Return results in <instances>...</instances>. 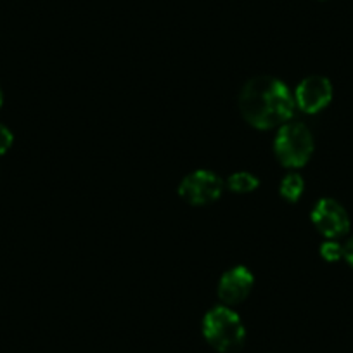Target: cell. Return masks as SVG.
I'll return each instance as SVG.
<instances>
[{
	"instance_id": "cell-1",
	"label": "cell",
	"mask_w": 353,
	"mask_h": 353,
	"mask_svg": "<svg viewBox=\"0 0 353 353\" xmlns=\"http://www.w3.org/2000/svg\"><path fill=\"white\" fill-rule=\"evenodd\" d=\"M239 110L251 127L272 130L291 121L296 104L290 87L279 78L256 77L241 88Z\"/></svg>"
},
{
	"instance_id": "cell-2",
	"label": "cell",
	"mask_w": 353,
	"mask_h": 353,
	"mask_svg": "<svg viewBox=\"0 0 353 353\" xmlns=\"http://www.w3.org/2000/svg\"><path fill=\"white\" fill-rule=\"evenodd\" d=\"M203 336L219 353H234L246 341V327L232 307L219 305L206 312L203 319Z\"/></svg>"
},
{
	"instance_id": "cell-3",
	"label": "cell",
	"mask_w": 353,
	"mask_h": 353,
	"mask_svg": "<svg viewBox=\"0 0 353 353\" xmlns=\"http://www.w3.org/2000/svg\"><path fill=\"white\" fill-rule=\"evenodd\" d=\"M314 137L307 125L298 121H288L279 127L274 141V152L279 163L286 168H301L310 161L314 154Z\"/></svg>"
},
{
	"instance_id": "cell-4",
	"label": "cell",
	"mask_w": 353,
	"mask_h": 353,
	"mask_svg": "<svg viewBox=\"0 0 353 353\" xmlns=\"http://www.w3.org/2000/svg\"><path fill=\"white\" fill-rule=\"evenodd\" d=\"M223 181L212 170H196L182 179L179 184V196L188 205L206 206L215 203L222 196Z\"/></svg>"
},
{
	"instance_id": "cell-5",
	"label": "cell",
	"mask_w": 353,
	"mask_h": 353,
	"mask_svg": "<svg viewBox=\"0 0 353 353\" xmlns=\"http://www.w3.org/2000/svg\"><path fill=\"white\" fill-rule=\"evenodd\" d=\"M312 223L325 239H339L350 232V215L341 203L332 198H322L312 210Z\"/></svg>"
},
{
	"instance_id": "cell-6",
	"label": "cell",
	"mask_w": 353,
	"mask_h": 353,
	"mask_svg": "<svg viewBox=\"0 0 353 353\" xmlns=\"http://www.w3.org/2000/svg\"><path fill=\"white\" fill-rule=\"evenodd\" d=\"M298 110L307 114H317L324 111L332 101V83L329 78L312 74L298 83L293 92Z\"/></svg>"
},
{
	"instance_id": "cell-7",
	"label": "cell",
	"mask_w": 353,
	"mask_h": 353,
	"mask_svg": "<svg viewBox=\"0 0 353 353\" xmlns=\"http://www.w3.org/2000/svg\"><path fill=\"white\" fill-rule=\"evenodd\" d=\"M254 286V277L251 274V270L243 265H237L232 267L230 270H227L219 281V293L220 301L222 305L227 307H234V305H239L250 296L251 290Z\"/></svg>"
},
{
	"instance_id": "cell-8",
	"label": "cell",
	"mask_w": 353,
	"mask_h": 353,
	"mask_svg": "<svg viewBox=\"0 0 353 353\" xmlns=\"http://www.w3.org/2000/svg\"><path fill=\"white\" fill-rule=\"evenodd\" d=\"M305 191V182L301 179V175L298 173H290L283 179L279 185V192H281V198L286 199L290 203H296L298 199L303 196Z\"/></svg>"
},
{
	"instance_id": "cell-9",
	"label": "cell",
	"mask_w": 353,
	"mask_h": 353,
	"mask_svg": "<svg viewBox=\"0 0 353 353\" xmlns=\"http://www.w3.org/2000/svg\"><path fill=\"white\" fill-rule=\"evenodd\" d=\"M260 185V181L256 175L250 172H236L229 176L227 181V188L229 191L236 192V194H246V192H253L254 189Z\"/></svg>"
},
{
	"instance_id": "cell-10",
	"label": "cell",
	"mask_w": 353,
	"mask_h": 353,
	"mask_svg": "<svg viewBox=\"0 0 353 353\" xmlns=\"http://www.w3.org/2000/svg\"><path fill=\"white\" fill-rule=\"evenodd\" d=\"M343 253H345V246H341L336 239H327L321 246V256L325 261H331V263L332 261L341 260Z\"/></svg>"
},
{
	"instance_id": "cell-11",
	"label": "cell",
	"mask_w": 353,
	"mask_h": 353,
	"mask_svg": "<svg viewBox=\"0 0 353 353\" xmlns=\"http://www.w3.org/2000/svg\"><path fill=\"white\" fill-rule=\"evenodd\" d=\"M12 141H14V137H12V132L9 130L6 125L0 123V156H4L6 152L11 149Z\"/></svg>"
},
{
	"instance_id": "cell-12",
	"label": "cell",
	"mask_w": 353,
	"mask_h": 353,
	"mask_svg": "<svg viewBox=\"0 0 353 353\" xmlns=\"http://www.w3.org/2000/svg\"><path fill=\"white\" fill-rule=\"evenodd\" d=\"M343 260H346V263L353 269V237L345 244V253H343Z\"/></svg>"
},
{
	"instance_id": "cell-13",
	"label": "cell",
	"mask_w": 353,
	"mask_h": 353,
	"mask_svg": "<svg viewBox=\"0 0 353 353\" xmlns=\"http://www.w3.org/2000/svg\"><path fill=\"white\" fill-rule=\"evenodd\" d=\"M4 104V92H2V88H0V108Z\"/></svg>"
}]
</instances>
